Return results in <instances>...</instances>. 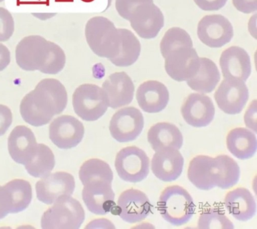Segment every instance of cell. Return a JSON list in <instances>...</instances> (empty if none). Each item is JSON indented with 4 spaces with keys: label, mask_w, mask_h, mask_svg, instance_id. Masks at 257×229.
<instances>
[{
    "label": "cell",
    "mask_w": 257,
    "mask_h": 229,
    "mask_svg": "<svg viewBox=\"0 0 257 229\" xmlns=\"http://www.w3.org/2000/svg\"><path fill=\"white\" fill-rule=\"evenodd\" d=\"M37 145L33 131L24 125L16 127L8 139L10 155L15 162L24 165L31 158Z\"/></svg>",
    "instance_id": "23"
},
{
    "label": "cell",
    "mask_w": 257,
    "mask_h": 229,
    "mask_svg": "<svg viewBox=\"0 0 257 229\" xmlns=\"http://www.w3.org/2000/svg\"><path fill=\"white\" fill-rule=\"evenodd\" d=\"M102 89L107 95L109 107L113 109L129 105L134 98V83L123 71L109 75L103 83Z\"/></svg>",
    "instance_id": "20"
},
{
    "label": "cell",
    "mask_w": 257,
    "mask_h": 229,
    "mask_svg": "<svg viewBox=\"0 0 257 229\" xmlns=\"http://www.w3.org/2000/svg\"><path fill=\"white\" fill-rule=\"evenodd\" d=\"M249 98L248 89L244 81L236 79H224L214 93L219 108L227 114L240 113Z\"/></svg>",
    "instance_id": "13"
},
{
    "label": "cell",
    "mask_w": 257,
    "mask_h": 229,
    "mask_svg": "<svg viewBox=\"0 0 257 229\" xmlns=\"http://www.w3.org/2000/svg\"><path fill=\"white\" fill-rule=\"evenodd\" d=\"M13 210V201L5 186H0V220L5 218Z\"/></svg>",
    "instance_id": "35"
},
{
    "label": "cell",
    "mask_w": 257,
    "mask_h": 229,
    "mask_svg": "<svg viewBox=\"0 0 257 229\" xmlns=\"http://www.w3.org/2000/svg\"><path fill=\"white\" fill-rule=\"evenodd\" d=\"M85 37L93 53L111 60L118 55L121 47L119 29L107 18L94 17L85 25Z\"/></svg>",
    "instance_id": "5"
},
{
    "label": "cell",
    "mask_w": 257,
    "mask_h": 229,
    "mask_svg": "<svg viewBox=\"0 0 257 229\" xmlns=\"http://www.w3.org/2000/svg\"><path fill=\"white\" fill-rule=\"evenodd\" d=\"M198 37L209 47L221 48L230 43L234 37V30L224 16L207 15L199 22Z\"/></svg>",
    "instance_id": "14"
},
{
    "label": "cell",
    "mask_w": 257,
    "mask_h": 229,
    "mask_svg": "<svg viewBox=\"0 0 257 229\" xmlns=\"http://www.w3.org/2000/svg\"><path fill=\"white\" fill-rule=\"evenodd\" d=\"M136 97L139 106L145 112L159 113L168 104L169 93L163 83L149 80L139 85Z\"/></svg>",
    "instance_id": "22"
},
{
    "label": "cell",
    "mask_w": 257,
    "mask_h": 229,
    "mask_svg": "<svg viewBox=\"0 0 257 229\" xmlns=\"http://www.w3.org/2000/svg\"><path fill=\"white\" fill-rule=\"evenodd\" d=\"M235 9L244 14H251L256 11L257 0H232Z\"/></svg>",
    "instance_id": "39"
},
{
    "label": "cell",
    "mask_w": 257,
    "mask_h": 229,
    "mask_svg": "<svg viewBox=\"0 0 257 229\" xmlns=\"http://www.w3.org/2000/svg\"><path fill=\"white\" fill-rule=\"evenodd\" d=\"M184 159L178 149L165 147L155 151L151 161V170L159 180L171 182L182 174Z\"/></svg>",
    "instance_id": "19"
},
{
    "label": "cell",
    "mask_w": 257,
    "mask_h": 229,
    "mask_svg": "<svg viewBox=\"0 0 257 229\" xmlns=\"http://www.w3.org/2000/svg\"><path fill=\"white\" fill-rule=\"evenodd\" d=\"M115 168L119 178L125 182H141L148 176L150 159L139 147H124L117 153Z\"/></svg>",
    "instance_id": "10"
},
{
    "label": "cell",
    "mask_w": 257,
    "mask_h": 229,
    "mask_svg": "<svg viewBox=\"0 0 257 229\" xmlns=\"http://www.w3.org/2000/svg\"><path fill=\"white\" fill-rule=\"evenodd\" d=\"M147 139L155 151L165 147H173L179 150L183 144L182 133L175 125L158 123L149 129Z\"/></svg>",
    "instance_id": "25"
},
{
    "label": "cell",
    "mask_w": 257,
    "mask_h": 229,
    "mask_svg": "<svg viewBox=\"0 0 257 229\" xmlns=\"http://www.w3.org/2000/svg\"><path fill=\"white\" fill-rule=\"evenodd\" d=\"M220 65L224 79H240L245 82L250 75V57L244 49L237 46L222 52Z\"/></svg>",
    "instance_id": "21"
},
{
    "label": "cell",
    "mask_w": 257,
    "mask_h": 229,
    "mask_svg": "<svg viewBox=\"0 0 257 229\" xmlns=\"http://www.w3.org/2000/svg\"><path fill=\"white\" fill-rule=\"evenodd\" d=\"M240 174L238 163L226 155H198L191 159L187 170L191 184L204 191L216 187L222 190L232 188L238 183Z\"/></svg>",
    "instance_id": "4"
},
{
    "label": "cell",
    "mask_w": 257,
    "mask_h": 229,
    "mask_svg": "<svg viewBox=\"0 0 257 229\" xmlns=\"http://www.w3.org/2000/svg\"><path fill=\"white\" fill-rule=\"evenodd\" d=\"M200 9L204 11H218L226 5L228 0H194Z\"/></svg>",
    "instance_id": "37"
},
{
    "label": "cell",
    "mask_w": 257,
    "mask_h": 229,
    "mask_svg": "<svg viewBox=\"0 0 257 229\" xmlns=\"http://www.w3.org/2000/svg\"><path fill=\"white\" fill-rule=\"evenodd\" d=\"M11 109L7 105L0 104V137L3 136L13 123Z\"/></svg>",
    "instance_id": "36"
},
{
    "label": "cell",
    "mask_w": 257,
    "mask_h": 229,
    "mask_svg": "<svg viewBox=\"0 0 257 229\" xmlns=\"http://www.w3.org/2000/svg\"><path fill=\"white\" fill-rule=\"evenodd\" d=\"M128 21L139 37L153 39L158 35L164 26V16L154 2L146 3L133 11Z\"/></svg>",
    "instance_id": "16"
},
{
    "label": "cell",
    "mask_w": 257,
    "mask_h": 229,
    "mask_svg": "<svg viewBox=\"0 0 257 229\" xmlns=\"http://www.w3.org/2000/svg\"><path fill=\"white\" fill-rule=\"evenodd\" d=\"M72 99L75 112L87 122L98 120L109 107L103 89L91 83L79 85L73 93Z\"/></svg>",
    "instance_id": "8"
},
{
    "label": "cell",
    "mask_w": 257,
    "mask_h": 229,
    "mask_svg": "<svg viewBox=\"0 0 257 229\" xmlns=\"http://www.w3.org/2000/svg\"><path fill=\"white\" fill-rule=\"evenodd\" d=\"M4 1H5V0H0V3H3Z\"/></svg>",
    "instance_id": "41"
},
{
    "label": "cell",
    "mask_w": 257,
    "mask_h": 229,
    "mask_svg": "<svg viewBox=\"0 0 257 229\" xmlns=\"http://www.w3.org/2000/svg\"><path fill=\"white\" fill-rule=\"evenodd\" d=\"M121 36V47L118 55L111 60L117 67L131 66L138 60L141 55V45L134 33L129 30L118 29Z\"/></svg>",
    "instance_id": "28"
},
{
    "label": "cell",
    "mask_w": 257,
    "mask_h": 229,
    "mask_svg": "<svg viewBox=\"0 0 257 229\" xmlns=\"http://www.w3.org/2000/svg\"><path fill=\"white\" fill-rule=\"evenodd\" d=\"M185 122L195 128L210 125L215 116V107L212 99L202 93H193L185 98L181 107Z\"/></svg>",
    "instance_id": "18"
},
{
    "label": "cell",
    "mask_w": 257,
    "mask_h": 229,
    "mask_svg": "<svg viewBox=\"0 0 257 229\" xmlns=\"http://www.w3.org/2000/svg\"><path fill=\"white\" fill-rule=\"evenodd\" d=\"M15 30L13 15L7 9L0 7V43L9 41Z\"/></svg>",
    "instance_id": "33"
},
{
    "label": "cell",
    "mask_w": 257,
    "mask_h": 229,
    "mask_svg": "<svg viewBox=\"0 0 257 229\" xmlns=\"http://www.w3.org/2000/svg\"><path fill=\"white\" fill-rule=\"evenodd\" d=\"M79 176L84 186L82 198L87 209L97 215L112 212L116 204L110 166L101 159H90L81 165Z\"/></svg>",
    "instance_id": "2"
},
{
    "label": "cell",
    "mask_w": 257,
    "mask_h": 229,
    "mask_svg": "<svg viewBox=\"0 0 257 229\" xmlns=\"http://www.w3.org/2000/svg\"><path fill=\"white\" fill-rule=\"evenodd\" d=\"M83 123L72 116L63 115L54 119L49 127L52 142L61 149H70L77 146L84 136Z\"/></svg>",
    "instance_id": "17"
},
{
    "label": "cell",
    "mask_w": 257,
    "mask_h": 229,
    "mask_svg": "<svg viewBox=\"0 0 257 229\" xmlns=\"http://www.w3.org/2000/svg\"><path fill=\"white\" fill-rule=\"evenodd\" d=\"M220 81V73L214 61L200 57V66L197 74L187 81L191 89L198 93H208L214 91Z\"/></svg>",
    "instance_id": "27"
},
{
    "label": "cell",
    "mask_w": 257,
    "mask_h": 229,
    "mask_svg": "<svg viewBox=\"0 0 257 229\" xmlns=\"http://www.w3.org/2000/svg\"><path fill=\"white\" fill-rule=\"evenodd\" d=\"M153 0H115V9L122 19L128 21L131 14L139 5L153 3Z\"/></svg>",
    "instance_id": "34"
},
{
    "label": "cell",
    "mask_w": 257,
    "mask_h": 229,
    "mask_svg": "<svg viewBox=\"0 0 257 229\" xmlns=\"http://www.w3.org/2000/svg\"><path fill=\"white\" fill-rule=\"evenodd\" d=\"M194 46L190 36L185 30L178 27L169 29L163 36L160 44L161 55L163 57L171 50L179 46Z\"/></svg>",
    "instance_id": "32"
},
{
    "label": "cell",
    "mask_w": 257,
    "mask_h": 229,
    "mask_svg": "<svg viewBox=\"0 0 257 229\" xmlns=\"http://www.w3.org/2000/svg\"><path fill=\"white\" fill-rule=\"evenodd\" d=\"M55 165V155L51 149L46 145L38 144L35 153L25 167L31 176L43 178L51 174Z\"/></svg>",
    "instance_id": "29"
},
{
    "label": "cell",
    "mask_w": 257,
    "mask_h": 229,
    "mask_svg": "<svg viewBox=\"0 0 257 229\" xmlns=\"http://www.w3.org/2000/svg\"><path fill=\"white\" fill-rule=\"evenodd\" d=\"M68 101L66 88L58 79L46 78L21 101L20 111L23 120L33 127L49 124L61 113Z\"/></svg>",
    "instance_id": "1"
},
{
    "label": "cell",
    "mask_w": 257,
    "mask_h": 229,
    "mask_svg": "<svg viewBox=\"0 0 257 229\" xmlns=\"http://www.w3.org/2000/svg\"><path fill=\"white\" fill-rule=\"evenodd\" d=\"M198 227L200 229H232L234 225L224 211L218 208H209L201 213Z\"/></svg>",
    "instance_id": "31"
},
{
    "label": "cell",
    "mask_w": 257,
    "mask_h": 229,
    "mask_svg": "<svg viewBox=\"0 0 257 229\" xmlns=\"http://www.w3.org/2000/svg\"><path fill=\"white\" fill-rule=\"evenodd\" d=\"M163 58L167 74L178 82L193 78L200 66V57L193 46H179L169 51Z\"/></svg>",
    "instance_id": "9"
},
{
    "label": "cell",
    "mask_w": 257,
    "mask_h": 229,
    "mask_svg": "<svg viewBox=\"0 0 257 229\" xmlns=\"http://www.w3.org/2000/svg\"><path fill=\"white\" fill-rule=\"evenodd\" d=\"M75 188L74 177L64 171L50 174L36 184L38 200L44 204H54L64 196H71Z\"/></svg>",
    "instance_id": "15"
},
{
    "label": "cell",
    "mask_w": 257,
    "mask_h": 229,
    "mask_svg": "<svg viewBox=\"0 0 257 229\" xmlns=\"http://www.w3.org/2000/svg\"><path fill=\"white\" fill-rule=\"evenodd\" d=\"M11 61V55L9 48L0 43V72L9 66Z\"/></svg>",
    "instance_id": "40"
},
{
    "label": "cell",
    "mask_w": 257,
    "mask_h": 229,
    "mask_svg": "<svg viewBox=\"0 0 257 229\" xmlns=\"http://www.w3.org/2000/svg\"><path fill=\"white\" fill-rule=\"evenodd\" d=\"M145 120L142 112L137 107H126L118 109L109 122L111 137L119 143L135 141L144 128Z\"/></svg>",
    "instance_id": "11"
},
{
    "label": "cell",
    "mask_w": 257,
    "mask_h": 229,
    "mask_svg": "<svg viewBox=\"0 0 257 229\" xmlns=\"http://www.w3.org/2000/svg\"><path fill=\"white\" fill-rule=\"evenodd\" d=\"M245 125L249 129L256 132V100L251 102L244 114Z\"/></svg>",
    "instance_id": "38"
},
{
    "label": "cell",
    "mask_w": 257,
    "mask_h": 229,
    "mask_svg": "<svg viewBox=\"0 0 257 229\" xmlns=\"http://www.w3.org/2000/svg\"><path fill=\"white\" fill-rule=\"evenodd\" d=\"M5 187L13 201L12 214L22 212L29 207L33 198V189L28 181L15 179L6 184Z\"/></svg>",
    "instance_id": "30"
},
{
    "label": "cell",
    "mask_w": 257,
    "mask_h": 229,
    "mask_svg": "<svg viewBox=\"0 0 257 229\" xmlns=\"http://www.w3.org/2000/svg\"><path fill=\"white\" fill-rule=\"evenodd\" d=\"M81 203L71 196H64L54 203L42 216L44 229H78L85 220Z\"/></svg>",
    "instance_id": "7"
},
{
    "label": "cell",
    "mask_w": 257,
    "mask_h": 229,
    "mask_svg": "<svg viewBox=\"0 0 257 229\" xmlns=\"http://www.w3.org/2000/svg\"><path fill=\"white\" fill-rule=\"evenodd\" d=\"M152 210V205L145 193L131 188L119 195L112 214L117 213L125 222L135 224L144 220Z\"/></svg>",
    "instance_id": "12"
},
{
    "label": "cell",
    "mask_w": 257,
    "mask_h": 229,
    "mask_svg": "<svg viewBox=\"0 0 257 229\" xmlns=\"http://www.w3.org/2000/svg\"><path fill=\"white\" fill-rule=\"evenodd\" d=\"M224 204L226 210L236 220L246 222L256 213V202L248 189L239 187L229 191Z\"/></svg>",
    "instance_id": "24"
},
{
    "label": "cell",
    "mask_w": 257,
    "mask_h": 229,
    "mask_svg": "<svg viewBox=\"0 0 257 229\" xmlns=\"http://www.w3.org/2000/svg\"><path fill=\"white\" fill-rule=\"evenodd\" d=\"M226 147L231 154L236 158L246 160L252 158L256 153V136L246 128L233 129L227 135Z\"/></svg>",
    "instance_id": "26"
},
{
    "label": "cell",
    "mask_w": 257,
    "mask_h": 229,
    "mask_svg": "<svg viewBox=\"0 0 257 229\" xmlns=\"http://www.w3.org/2000/svg\"><path fill=\"white\" fill-rule=\"evenodd\" d=\"M16 62L27 71H39L48 75L61 72L66 64L63 49L53 41L40 35H29L18 44Z\"/></svg>",
    "instance_id": "3"
},
{
    "label": "cell",
    "mask_w": 257,
    "mask_h": 229,
    "mask_svg": "<svg viewBox=\"0 0 257 229\" xmlns=\"http://www.w3.org/2000/svg\"><path fill=\"white\" fill-rule=\"evenodd\" d=\"M157 207L163 218L176 226L188 222L196 208L189 193L177 185L167 186L163 190Z\"/></svg>",
    "instance_id": "6"
}]
</instances>
